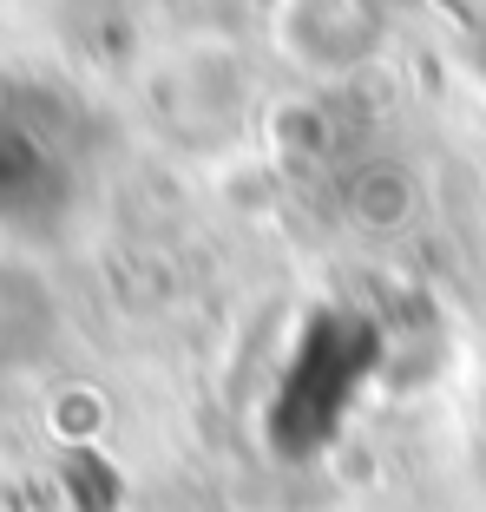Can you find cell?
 <instances>
[{"instance_id":"6da1fadb","label":"cell","mask_w":486,"mask_h":512,"mask_svg":"<svg viewBox=\"0 0 486 512\" xmlns=\"http://www.w3.org/2000/svg\"><path fill=\"white\" fill-rule=\"evenodd\" d=\"M460 66H467V79L486 92V7L473 14V27H467V40H460Z\"/></svg>"}]
</instances>
